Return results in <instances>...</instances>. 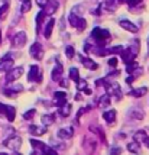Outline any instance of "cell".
<instances>
[{"label": "cell", "instance_id": "6da1fadb", "mask_svg": "<svg viewBox=\"0 0 149 155\" xmlns=\"http://www.w3.org/2000/svg\"><path fill=\"white\" fill-rule=\"evenodd\" d=\"M91 38L96 41L97 47H106L109 41H110V32L107 29H102V28H94L91 32Z\"/></svg>", "mask_w": 149, "mask_h": 155}, {"label": "cell", "instance_id": "7a4b0ae2", "mask_svg": "<svg viewBox=\"0 0 149 155\" xmlns=\"http://www.w3.org/2000/svg\"><path fill=\"white\" fill-rule=\"evenodd\" d=\"M99 148V142L94 135H86L83 139V149L87 155H94Z\"/></svg>", "mask_w": 149, "mask_h": 155}, {"label": "cell", "instance_id": "3957f363", "mask_svg": "<svg viewBox=\"0 0 149 155\" xmlns=\"http://www.w3.org/2000/svg\"><path fill=\"white\" fill-rule=\"evenodd\" d=\"M104 88L107 90V94L112 97L113 96V99H115L116 101H119L120 99H122V96H123V93H122V88H120V86L116 83V81H106V84H104Z\"/></svg>", "mask_w": 149, "mask_h": 155}, {"label": "cell", "instance_id": "277c9868", "mask_svg": "<svg viewBox=\"0 0 149 155\" xmlns=\"http://www.w3.org/2000/svg\"><path fill=\"white\" fill-rule=\"evenodd\" d=\"M23 67H13V68H10L9 71L6 73V81L7 83H13V81H16L18 78H21V75L23 74Z\"/></svg>", "mask_w": 149, "mask_h": 155}, {"label": "cell", "instance_id": "5b68a950", "mask_svg": "<svg viewBox=\"0 0 149 155\" xmlns=\"http://www.w3.org/2000/svg\"><path fill=\"white\" fill-rule=\"evenodd\" d=\"M3 145L7 147V148L13 149V151H18V149L21 148V145H22V138L21 136H16V135L9 136L7 139L3 141Z\"/></svg>", "mask_w": 149, "mask_h": 155}, {"label": "cell", "instance_id": "8992f818", "mask_svg": "<svg viewBox=\"0 0 149 155\" xmlns=\"http://www.w3.org/2000/svg\"><path fill=\"white\" fill-rule=\"evenodd\" d=\"M28 80L29 81H35V83H41L42 81V73L39 65H32L29 73H28Z\"/></svg>", "mask_w": 149, "mask_h": 155}, {"label": "cell", "instance_id": "52a82bcc", "mask_svg": "<svg viewBox=\"0 0 149 155\" xmlns=\"http://www.w3.org/2000/svg\"><path fill=\"white\" fill-rule=\"evenodd\" d=\"M29 54H31L32 58H35L36 61H39V60H42V57H44V48H42V45L39 42H35V44H32V47L29 49Z\"/></svg>", "mask_w": 149, "mask_h": 155}, {"label": "cell", "instance_id": "ba28073f", "mask_svg": "<svg viewBox=\"0 0 149 155\" xmlns=\"http://www.w3.org/2000/svg\"><path fill=\"white\" fill-rule=\"evenodd\" d=\"M26 39H28L26 34H25L23 31H19V32H18V34L13 36V39H12V44H13L15 48H22V47H25V44H26Z\"/></svg>", "mask_w": 149, "mask_h": 155}, {"label": "cell", "instance_id": "9c48e42d", "mask_svg": "<svg viewBox=\"0 0 149 155\" xmlns=\"http://www.w3.org/2000/svg\"><path fill=\"white\" fill-rule=\"evenodd\" d=\"M10 68H13V58L10 54H6L0 61V73H7Z\"/></svg>", "mask_w": 149, "mask_h": 155}, {"label": "cell", "instance_id": "30bf717a", "mask_svg": "<svg viewBox=\"0 0 149 155\" xmlns=\"http://www.w3.org/2000/svg\"><path fill=\"white\" fill-rule=\"evenodd\" d=\"M128 116L130 119H133V120H142L143 117H145V113H143V110L141 107L133 106V107H130L128 110Z\"/></svg>", "mask_w": 149, "mask_h": 155}, {"label": "cell", "instance_id": "8fae6325", "mask_svg": "<svg viewBox=\"0 0 149 155\" xmlns=\"http://www.w3.org/2000/svg\"><path fill=\"white\" fill-rule=\"evenodd\" d=\"M120 57H122L123 62L128 65V64H130V62H133L136 58V54L130 49V48H126V49H123L122 52H120Z\"/></svg>", "mask_w": 149, "mask_h": 155}, {"label": "cell", "instance_id": "7c38bea8", "mask_svg": "<svg viewBox=\"0 0 149 155\" xmlns=\"http://www.w3.org/2000/svg\"><path fill=\"white\" fill-rule=\"evenodd\" d=\"M58 6H60V3L57 2V0H49L48 2V5L44 7V13L45 16H51V15H54L57 10H58Z\"/></svg>", "mask_w": 149, "mask_h": 155}, {"label": "cell", "instance_id": "4fadbf2b", "mask_svg": "<svg viewBox=\"0 0 149 155\" xmlns=\"http://www.w3.org/2000/svg\"><path fill=\"white\" fill-rule=\"evenodd\" d=\"M80 60H81V64L83 67H86L87 70H91V71H94L99 68V64L93 61L91 58H88V57H84V55H80Z\"/></svg>", "mask_w": 149, "mask_h": 155}, {"label": "cell", "instance_id": "5bb4252c", "mask_svg": "<svg viewBox=\"0 0 149 155\" xmlns=\"http://www.w3.org/2000/svg\"><path fill=\"white\" fill-rule=\"evenodd\" d=\"M119 25H120L125 31H128V32H132V34H136V32H138V26H136L135 23H132L129 19H120L119 20Z\"/></svg>", "mask_w": 149, "mask_h": 155}, {"label": "cell", "instance_id": "9a60e30c", "mask_svg": "<svg viewBox=\"0 0 149 155\" xmlns=\"http://www.w3.org/2000/svg\"><path fill=\"white\" fill-rule=\"evenodd\" d=\"M62 74H64V67H62L60 62H57V65L54 67L52 73H51V78L54 81H61Z\"/></svg>", "mask_w": 149, "mask_h": 155}, {"label": "cell", "instance_id": "2e32d148", "mask_svg": "<svg viewBox=\"0 0 149 155\" xmlns=\"http://www.w3.org/2000/svg\"><path fill=\"white\" fill-rule=\"evenodd\" d=\"M74 136V129L73 126H67V128H62L58 130V138L60 139H71Z\"/></svg>", "mask_w": 149, "mask_h": 155}, {"label": "cell", "instance_id": "e0dca14e", "mask_svg": "<svg viewBox=\"0 0 149 155\" xmlns=\"http://www.w3.org/2000/svg\"><path fill=\"white\" fill-rule=\"evenodd\" d=\"M29 130H31V134L34 136H41L44 134H47V126H44V125H32L29 128Z\"/></svg>", "mask_w": 149, "mask_h": 155}, {"label": "cell", "instance_id": "ac0fdd59", "mask_svg": "<svg viewBox=\"0 0 149 155\" xmlns=\"http://www.w3.org/2000/svg\"><path fill=\"white\" fill-rule=\"evenodd\" d=\"M54 26H55V19H49L47 22V25L44 28V36L49 39L51 38V35H52V31H54Z\"/></svg>", "mask_w": 149, "mask_h": 155}, {"label": "cell", "instance_id": "d6986e66", "mask_svg": "<svg viewBox=\"0 0 149 155\" xmlns=\"http://www.w3.org/2000/svg\"><path fill=\"white\" fill-rule=\"evenodd\" d=\"M90 132L99 136V138H100V141H102L103 143L106 142V134H104V130H103L100 126H97V125H94V126H90Z\"/></svg>", "mask_w": 149, "mask_h": 155}, {"label": "cell", "instance_id": "ffe728a7", "mask_svg": "<svg viewBox=\"0 0 149 155\" xmlns=\"http://www.w3.org/2000/svg\"><path fill=\"white\" fill-rule=\"evenodd\" d=\"M29 142H31V145H32V148H34L35 151H42V152H44V149L48 147L47 143H44V142L39 141V139H35V138H31Z\"/></svg>", "mask_w": 149, "mask_h": 155}, {"label": "cell", "instance_id": "44dd1931", "mask_svg": "<svg viewBox=\"0 0 149 155\" xmlns=\"http://www.w3.org/2000/svg\"><path fill=\"white\" fill-rule=\"evenodd\" d=\"M58 113H60L62 117H67V116H70V113H71V104L65 101L64 104L58 106Z\"/></svg>", "mask_w": 149, "mask_h": 155}, {"label": "cell", "instance_id": "7402d4cb", "mask_svg": "<svg viewBox=\"0 0 149 155\" xmlns=\"http://www.w3.org/2000/svg\"><path fill=\"white\" fill-rule=\"evenodd\" d=\"M55 103H57V106H61L64 104L65 101H67V93L65 91H55Z\"/></svg>", "mask_w": 149, "mask_h": 155}, {"label": "cell", "instance_id": "603a6c76", "mask_svg": "<svg viewBox=\"0 0 149 155\" xmlns=\"http://www.w3.org/2000/svg\"><path fill=\"white\" fill-rule=\"evenodd\" d=\"M41 120H42V125L48 128L49 125H52L55 122V115H52V113H44L41 117Z\"/></svg>", "mask_w": 149, "mask_h": 155}, {"label": "cell", "instance_id": "cb8c5ba5", "mask_svg": "<svg viewBox=\"0 0 149 155\" xmlns=\"http://www.w3.org/2000/svg\"><path fill=\"white\" fill-rule=\"evenodd\" d=\"M5 116L7 117L9 122H13L15 117H16V109H15L13 106H6V109H5Z\"/></svg>", "mask_w": 149, "mask_h": 155}, {"label": "cell", "instance_id": "d4e9b609", "mask_svg": "<svg viewBox=\"0 0 149 155\" xmlns=\"http://www.w3.org/2000/svg\"><path fill=\"white\" fill-rule=\"evenodd\" d=\"M103 119L112 125V123L116 120V110H106V112L103 113Z\"/></svg>", "mask_w": 149, "mask_h": 155}, {"label": "cell", "instance_id": "484cf974", "mask_svg": "<svg viewBox=\"0 0 149 155\" xmlns=\"http://www.w3.org/2000/svg\"><path fill=\"white\" fill-rule=\"evenodd\" d=\"M128 151L132 152V154H139V152H141V143L136 141L128 143Z\"/></svg>", "mask_w": 149, "mask_h": 155}, {"label": "cell", "instance_id": "4316f807", "mask_svg": "<svg viewBox=\"0 0 149 155\" xmlns=\"http://www.w3.org/2000/svg\"><path fill=\"white\" fill-rule=\"evenodd\" d=\"M44 18H45V13H44V10L36 15V32H38V34L41 32V29H42V22H44Z\"/></svg>", "mask_w": 149, "mask_h": 155}, {"label": "cell", "instance_id": "83f0119b", "mask_svg": "<svg viewBox=\"0 0 149 155\" xmlns=\"http://www.w3.org/2000/svg\"><path fill=\"white\" fill-rule=\"evenodd\" d=\"M148 93V88L146 87H141V88H135V90H132L130 91V96H133V97H142Z\"/></svg>", "mask_w": 149, "mask_h": 155}, {"label": "cell", "instance_id": "f1b7e54d", "mask_svg": "<svg viewBox=\"0 0 149 155\" xmlns=\"http://www.w3.org/2000/svg\"><path fill=\"white\" fill-rule=\"evenodd\" d=\"M110 100H112V99H110V96L109 94H103L102 97H100V99H99V106H100V107H107L109 104H110Z\"/></svg>", "mask_w": 149, "mask_h": 155}, {"label": "cell", "instance_id": "f546056e", "mask_svg": "<svg viewBox=\"0 0 149 155\" xmlns=\"http://www.w3.org/2000/svg\"><path fill=\"white\" fill-rule=\"evenodd\" d=\"M86 26H87V22H86V19L80 16V19H78V22H77V25H75V29H77L78 32H83V31L86 29Z\"/></svg>", "mask_w": 149, "mask_h": 155}, {"label": "cell", "instance_id": "4dcf8cb0", "mask_svg": "<svg viewBox=\"0 0 149 155\" xmlns=\"http://www.w3.org/2000/svg\"><path fill=\"white\" fill-rule=\"evenodd\" d=\"M70 78H71V80H74V81L80 80V73H78V68H75V67L70 68Z\"/></svg>", "mask_w": 149, "mask_h": 155}, {"label": "cell", "instance_id": "1f68e13d", "mask_svg": "<svg viewBox=\"0 0 149 155\" xmlns=\"http://www.w3.org/2000/svg\"><path fill=\"white\" fill-rule=\"evenodd\" d=\"M31 9H32V2H31V0H23V2H22V6H21L22 13H26Z\"/></svg>", "mask_w": 149, "mask_h": 155}, {"label": "cell", "instance_id": "d6a6232c", "mask_svg": "<svg viewBox=\"0 0 149 155\" xmlns=\"http://www.w3.org/2000/svg\"><path fill=\"white\" fill-rule=\"evenodd\" d=\"M65 55H67L68 60H73V58H74L75 49H74V47H73V45H67V47H65Z\"/></svg>", "mask_w": 149, "mask_h": 155}, {"label": "cell", "instance_id": "836d02e7", "mask_svg": "<svg viewBox=\"0 0 149 155\" xmlns=\"http://www.w3.org/2000/svg\"><path fill=\"white\" fill-rule=\"evenodd\" d=\"M145 139H146V134H145V130H138L135 134V141L136 142H145Z\"/></svg>", "mask_w": 149, "mask_h": 155}, {"label": "cell", "instance_id": "e575fe53", "mask_svg": "<svg viewBox=\"0 0 149 155\" xmlns=\"http://www.w3.org/2000/svg\"><path fill=\"white\" fill-rule=\"evenodd\" d=\"M78 19H80V16H77L74 12H73V13H70V16H68V22H70V25H71V26H74V28H75V25H77Z\"/></svg>", "mask_w": 149, "mask_h": 155}, {"label": "cell", "instance_id": "d590c367", "mask_svg": "<svg viewBox=\"0 0 149 155\" xmlns=\"http://www.w3.org/2000/svg\"><path fill=\"white\" fill-rule=\"evenodd\" d=\"M84 88H87V81L84 80V78H80V80L77 81V90L78 91H84Z\"/></svg>", "mask_w": 149, "mask_h": 155}, {"label": "cell", "instance_id": "8d00e7d4", "mask_svg": "<svg viewBox=\"0 0 149 155\" xmlns=\"http://www.w3.org/2000/svg\"><path fill=\"white\" fill-rule=\"evenodd\" d=\"M35 113H36V110H35V109H31V110H28V112L23 113V119H25V120H31V119H34Z\"/></svg>", "mask_w": 149, "mask_h": 155}, {"label": "cell", "instance_id": "74e56055", "mask_svg": "<svg viewBox=\"0 0 149 155\" xmlns=\"http://www.w3.org/2000/svg\"><path fill=\"white\" fill-rule=\"evenodd\" d=\"M7 12H9V5H7V3L2 5V6H0V19H3L7 15Z\"/></svg>", "mask_w": 149, "mask_h": 155}, {"label": "cell", "instance_id": "f35d334b", "mask_svg": "<svg viewBox=\"0 0 149 155\" xmlns=\"http://www.w3.org/2000/svg\"><path fill=\"white\" fill-rule=\"evenodd\" d=\"M123 49H125V48L123 47H120V45H117V47H113V48H109L107 51H109V54H120V52H122Z\"/></svg>", "mask_w": 149, "mask_h": 155}, {"label": "cell", "instance_id": "ab89813d", "mask_svg": "<svg viewBox=\"0 0 149 155\" xmlns=\"http://www.w3.org/2000/svg\"><path fill=\"white\" fill-rule=\"evenodd\" d=\"M123 2H126L129 6H130V9H133V7L138 6V5H139L142 0H120V3H123Z\"/></svg>", "mask_w": 149, "mask_h": 155}, {"label": "cell", "instance_id": "60d3db41", "mask_svg": "<svg viewBox=\"0 0 149 155\" xmlns=\"http://www.w3.org/2000/svg\"><path fill=\"white\" fill-rule=\"evenodd\" d=\"M42 154L45 155H58V152L55 151V148H51V147H47V148L44 149V152Z\"/></svg>", "mask_w": 149, "mask_h": 155}, {"label": "cell", "instance_id": "b9f144b4", "mask_svg": "<svg viewBox=\"0 0 149 155\" xmlns=\"http://www.w3.org/2000/svg\"><path fill=\"white\" fill-rule=\"evenodd\" d=\"M3 94L7 96V97H16V93H15L10 87H9V88H3Z\"/></svg>", "mask_w": 149, "mask_h": 155}, {"label": "cell", "instance_id": "7bdbcfd3", "mask_svg": "<svg viewBox=\"0 0 149 155\" xmlns=\"http://www.w3.org/2000/svg\"><path fill=\"white\" fill-rule=\"evenodd\" d=\"M120 154H122V148L120 147H112L110 155H120Z\"/></svg>", "mask_w": 149, "mask_h": 155}, {"label": "cell", "instance_id": "ee69618b", "mask_svg": "<svg viewBox=\"0 0 149 155\" xmlns=\"http://www.w3.org/2000/svg\"><path fill=\"white\" fill-rule=\"evenodd\" d=\"M130 49H132L135 54H138V51H139V41H138V39L133 41V42H132V47H130Z\"/></svg>", "mask_w": 149, "mask_h": 155}, {"label": "cell", "instance_id": "f6af8a7d", "mask_svg": "<svg viewBox=\"0 0 149 155\" xmlns=\"http://www.w3.org/2000/svg\"><path fill=\"white\" fill-rule=\"evenodd\" d=\"M109 65H110V67H113V68L117 67V58H116V57H112V58L109 60Z\"/></svg>", "mask_w": 149, "mask_h": 155}, {"label": "cell", "instance_id": "bcb514c9", "mask_svg": "<svg viewBox=\"0 0 149 155\" xmlns=\"http://www.w3.org/2000/svg\"><path fill=\"white\" fill-rule=\"evenodd\" d=\"M12 88V90H13L15 93H16V94H18V93H19V91H22V84H16V86H13V87H10Z\"/></svg>", "mask_w": 149, "mask_h": 155}, {"label": "cell", "instance_id": "7dc6e473", "mask_svg": "<svg viewBox=\"0 0 149 155\" xmlns=\"http://www.w3.org/2000/svg\"><path fill=\"white\" fill-rule=\"evenodd\" d=\"M48 2H49V0H36V3H38L39 7H45L48 5Z\"/></svg>", "mask_w": 149, "mask_h": 155}, {"label": "cell", "instance_id": "c3c4849f", "mask_svg": "<svg viewBox=\"0 0 149 155\" xmlns=\"http://www.w3.org/2000/svg\"><path fill=\"white\" fill-rule=\"evenodd\" d=\"M5 109H6V104L0 103V115H5Z\"/></svg>", "mask_w": 149, "mask_h": 155}, {"label": "cell", "instance_id": "681fc988", "mask_svg": "<svg viewBox=\"0 0 149 155\" xmlns=\"http://www.w3.org/2000/svg\"><path fill=\"white\" fill-rule=\"evenodd\" d=\"M61 86H62V87H68V86H70L68 80H61Z\"/></svg>", "mask_w": 149, "mask_h": 155}, {"label": "cell", "instance_id": "f907efd6", "mask_svg": "<svg viewBox=\"0 0 149 155\" xmlns=\"http://www.w3.org/2000/svg\"><path fill=\"white\" fill-rule=\"evenodd\" d=\"M91 93H93V91H91V90H90V88H84V94H91Z\"/></svg>", "mask_w": 149, "mask_h": 155}, {"label": "cell", "instance_id": "816d5d0a", "mask_svg": "<svg viewBox=\"0 0 149 155\" xmlns=\"http://www.w3.org/2000/svg\"><path fill=\"white\" fill-rule=\"evenodd\" d=\"M75 100H77V101L81 100V93H77V94H75Z\"/></svg>", "mask_w": 149, "mask_h": 155}, {"label": "cell", "instance_id": "f5cc1de1", "mask_svg": "<svg viewBox=\"0 0 149 155\" xmlns=\"http://www.w3.org/2000/svg\"><path fill=\"white\" fill-rule=\"evenodd\" d=\"M145 143L148 145V148H149V136H146V139H145Z\"/></svg>", "mask_w": 149, "mask_h": 155}, {"label": "cell", "instance_id": "db71d44e", "mask_svg": "<svg viewBox=\"0 0 149 155\" xmlns=\"http://www.w3.org/2000/svg\"><path fill=\"white\" fill-rule=\"evenodd\" d=\"M148 54H149V38H148Z\"/></svg>", "mask_w": 149, "mask_h": 155}, {"label": "cell", "instance_id": "11a10c76", "mask_svg": "<svg viewBox=\"0 0 149 155\" xmlns=\"http://www.w3.org/2000/svg\"><path fill=\"white\" fill-rule=\"evenodd\" d=\"M0 155H7L6 152H0Z\"/></svg>", "mask_w": 149, "mask_h": 155}, {"label": "cell", "instance_id": "9f6ffc18", "mask_svg": "<svg viewBox=\"0 0 149 155\" xmlns=\"http://www.w3.org/2000/svg\"><path fill=\"white\" fill-rule=\"evenodd\" d=\"M0 44H2V34H0Z\"/></svg>", "mask_w": 149, "mask_h": 155}, {"label": "cell", "instance_id": "6f0895ef", "mask_svg": "<svg viewBox=\"0 0 149 155\" xmlns=\"http://www.w3.org/2000/svg\"><path fill=\"white\" fill-rule=\"evenodd\" d=\"M42 155H45V154H42Z\"/></svg>", "mask_w": 149, "mask_h": 155}]
</instances>
